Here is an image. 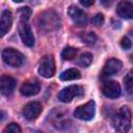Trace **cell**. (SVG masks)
<instances>
[{
  "label": "cell",
  "mask_w": 133,
  "mask_h": 133,
  "mask_svg": "<svg viewBox=\"0 0 133 133\" xmlns=\"http://www.w3.org/2000/svg\"><path fill=\"white\" fill-rule=\"evenodd\" d=\"M131 119H132V113L129 107L127 106L122 107L112 119V125L114 130L117 133H128V131L131 128Z\"/></svg>",
  "instance_id": "1"
},
{
  "label": "cell",
  "mask_w": 133,
  "mask_h": 133,
  "mask_svg": "<svg viewBox=\"0 0 133 133\" xmlns=\"http://www.w3.org/2000/svg\"><path fill=\"white\" fill-rule=\"evenodd\" d=\"M38 26L39 29L44 31H52L57 29L60 26V20L58 15L53 10L42 12L38 17Z\"/></svg>",
  "instance_id": "2"
},
{
  "label": "cell",
  "mask_w": 133,
  "mask_h": 133,
  "mask_svg": "<svg viewBox=\"0 0 133 133\" xmlns=\"http://www.w3.org/2000/svg\"><path fill=\"white\" fill-rule=\"evenodd\" d=\"M2 58H3V61L9 65V66H12V68H18V66H21L22 63L24 62V56L23 54L14 49V48H6L2 51Z\"/></svg>",
  "instance_id": "3"
},
{
  "label": "cell",
  "mask_w": 133,
  "mask_h": 133,
  "mask_svg": "<svg viewBox=\"0 0 133 133\" xmlns=\"http://www.w3.org/2000/svg\"><path fill=\"white\" fill-rule=\"evenodd\" d=\"M95 113H96V104L92 100L88 101L84 105L77 107L74 111L75 117H77L79 119H83V121L92 119L95 116Z\"/></svg>",
  "instance_id": "4"
},
{
  "label": "cell",
  "mask_w": 133,
  "mask_h": 133,
  "mask_svg": "<svg viewBox=\"0 0 133 133\" xmlns=\"http://www.w3.org/2000/svg\"><path fill=\"white\" fill-rule=\"evenodd\" d=\"M38 74L45 78H51L55 74V62L51 55H46L39 60Z\"/></svg>",
  "instance_id": "5"
},
{
  "label": "cell",
  "mask_w": 133,
  "mask_h": 133,
  "mask_svg": "<svg viewBox=\"0 0 133 133\" xmlns=\"http://www.w3.org/2000/svg\"><path fill=\"white\" fill-rule=\"evenodd\" d=\"M83 95V88L80 85H70L68 87H64L58 92V100L63 103H70L74 98L82 96Z\"/></svg>",
  "instance_id": "6"
},
{
  "label": "cell",
  "mask_w": 133,
  "mask_h": 133,
  "mask_svg": "<svg viewBox=\"0 0 133 133\" xmlns=\"http://www.w3.org/2000/svg\"><path fill=\"white\" fill-rule=\"evenodd\" d=\"M68 14L69 17L71 18V20L73 21V23L77 26H85L87 24V17L86 14L79 8L76 5H71L68 9Z\"/></svg>",
  "instance_id": "7"
},
{
  "label": "cell",
  "mask_w": 133,
  "mask_h": 133,
  "mask_svg": "<svg viewBox=\"0 0 133 133\" xmlns=\"http://www.w3.org/2000/svg\"><path fill=\"white\" fill-rule=\"evenodd\" d=\"M122 66H123L122 61L116 58H111V59L107 60L102 70V74H101L102 78H108L110 76L115 75L116 73H118L121 71Z\"/></svg>",
  "instance_id": "8"
},
{
  "label": "cell",
  "mask_w": 133,
  "mask_h": 133,
  "mask_svg": "<svg viewBox=\"0 0 133 133\" xmlns=\"http://www.w3.org/2000/svg\"><path fill=\"white\" fill-rule=\"evenodd\" d=\"M19 33H20V36H21L23 43L27 47H32L34 45V35L32 33L31 27L29 26V24L27 22H23V21L20 22Z\"/></svg>",
  "instance_id": "9"
},
{
  "label": "cell",
  "mask_w": 133,
  "mask_h": 133,
  "mask_svg": "<svg viewBox=\"0 0 133 133\" xmlns=\"http://www.w3.org/2000/svg\"><path fill=\"white\" fill-rule=\"evenodd\" d=\"M42 110H43V108H42L41 103L33 101V102H30L24 106L22 113L25 116V118H27L29 121H33L41 114Z\"/></svg>",
  "instance_id": "10"
},
{
  "label": "cell",
  "mask_w": 133,
  "mask_h": 133,
  "mask_svg": "<svg viewBox=\"0 0 133 133\" xmlns=\"http://www.w3.org/2000/svg\"><path fill=\"white\" fill-rule=\"evenodd\" d=\"M39 89H41L39 82L35 79H29V80L25 81L22 84V86L20 88V91L25 97H31V96L37 95Z\"/></svg>",
  "instance_id": "11"
},
{
  "label": "cell",
  "mask_w": 133,
  "mask_h": 133,
  "mask_svg": "<svg viewBox=\"0 0 133 133\" xmlns=\"http://www.w3.org/2000/svg\"><path fill=\"white\" fill-rule=\"evenodd\" d=\"M103 94L105 97L110 99L118 98L121 95V86L116 81H107L103 85Z\"/></svg>",
  "instance_id": "12"
},
{
  "label": "cell",
  "mask_w": 133,
  "mask_h": 133,
  "mask_svg": "<svg viewBox=\"0 0 133 133\" xmlns=\"http://www.w3.org/2000/svg\"><path fill=\"white\" fill-rule=\"evenodd\" d=\"M117 15L126 20L133 19V3L130 1H121L116 7Z\"/></svg>",
  "instance_id": "13"
},
{
  "label": "cell",
  "mask_w": 133,
  "mask_h": 133,
  "mask_svg": "<svg viewBox=\"0 0 133 133\" xmlns=\"http://www.w3.org/2000/svg\"><path fill=\"white\" fill-rule=\"evenodd\" d=\"M12 24V15L9 10L4 9L1 12V20H0V35L4 36L10 29Z\"/></svg>",
  "instance_id": "14"
},
{
  "label": "cell",
  "mask_w": 133,
  "mask_h": 133,
  "mask_svg": "<svg viewBox=\"0 0 133 133\" xmlns=\"http://www.w3.org/2000/svg\"><path fill=\"white\" fill-rule=\"evenodd\" d=\"M16 83L17 82H16L15 78H12L8 75L2 76L0 79V89H1L2 95H4V96L10 95L16 87Z\"/></svg>",
  "instance_id": "15"
},
{
  "label": "cell",
  "mask_w": 133,
  "mask_h": 133,
  "mask_svg": "<svg viewBox=\"0 0 133 133\" xmlns=\"http://www.w3.org/2000/svg\"><path fill=\"white\" fill-rule=\"evenodd\" d=\"M80 72L77 69H68L64 72H62L59 76V78L63 81H70V80H75L80 78Z\"/></svg>",
  "instance_id": "16"
},
{
  "label": "cell",
  "mask_w": 133,
  "mask_h": 133,
  "mask_svg": "<svg viewBox=\"0 0 133 133\" xmlns=\"http://www.w3.org/2000/svg\"><path fill=\"white\" fill-rule=\"evenodd\" d=\"M77 54V49L73 47H65L61 52V57L64 60H72Z\"/></svg>",
  "instance_id": "17"
},
{
  "label": "cell",
  "mask_w": 133,
  "mask_h": 133,
  "mask_svg": "<svg viewBox=\"0 0 133 133\" xmlns=\"http://www.w3.org/2000/svg\"><path fill=\"white\" fill-rule=\"evenodd\" d=\"M124 86L128 91H131L133 88V69L130 70L124 77Z\"/></svg>",
  "instance_id": "18"
},
{
  "label": "cell",
  "mask_w": 133,
  "mask_h": 133,
  "mask_svg": "<svg viewBox=\"0 0 133 133\" xmlns=\"http://www.w3.org/2000/svg\"><path fill=\"white\" fill-rule=\"evenodd\" d=\"M91 61H92V55L90 53H88V52L83 53L79 58V64L81 66H84V68L88 66L91 63Z\"/></svg>",
  "instance_id": "19"
},
{
  "label": "cell",
  "mask_w": 133,
  "mask_h": 133,
  "mask_svg": "<svg viewBox=\"0 0 133 133\" xmlns=\"http://www.w3.org/2000/svg\"><path fill=\"white\" fill-rule=\"evenodd\" d=\"M19 16H20V20L23 22H27L31 16V9L28 6L25 7H21L19 10Z\"/></svg>",
  "instance_id": "20"
},
{
  "label": "cell",
  "mask_w": 133,
  "mask_h": 133,
  "mask_svg": "<svg viewBox=\"0 0 133 133\" xmlns=\"http://www.w3.org/2000/svg\"><path fill=\"white\" fill-rule=\"evenodd\" d=\"M2 133H22V130H21V128L18 124L10 123L3 129Z\"/></svg>",
  "instance_id": "21"
},
{
  "label": "cell",
  "mask_w": 133,
  "mask_h": 133,
  "mask_svg": "<svg viewBox=\"0 0 133 133\" xmlns=\"http://www.w3.org/2000/svg\"><path fill=\"white\" fill-rule=\"evenodd\" d=\"M81 38L84 43L86 44H95V42L97 41V36L94 32H84L82 35H81Z\"/></svg>",
  "instance_id": "22"
},
{
  "label": "cell",
  "mask_w": 133,
  "mask_h": 133,
  "mask_svg": "<svg viewBox=\"0 0 133 133\" xmlns=\"http://www.w3.org/2000/svg\"><path fill=\"white\" fill-rule=\"evenodd\" d=\"M91 23L95 26H101L104 23V16L102 14H97L92 19H91Z\"/></svg>",
  "instance_id": "23"
},
{
  "label": "cell",
  "mask_w": 133,
  "mask_h": 133,
  "mask_svg": "<svg viewBox=\"0 0 133 133\" xmlns=\"http://www.w3.org/2000/svg\"><path fill=\"white\" fill-rule=\"evenodd\" d=\"M121 47L125 50H128V49H131L132 47V42L127 37V36H124L122 39H121Z\"/></svg>",
  "instance_id": "24"
},
{
  "label": "cell",
  "mask_w": 133,
  "mask_h": 133,
  "mask_svg": "<svg viewBox=\"0 0 133 133\" xmlns=\"http://www.w3.org/2000/svg\"><path fill=\"white\" fill-rule=\"evenodd\" d=\"M80 4H82L83 6H90V5L94 4V1L92 0H88V1H86V0H80Z\"/></svg>",
  "instance_id": "25"
},
{
  "label": "cell",
  "mask_w": 133,
  "mask_h": 133,
  "mask_svg": "<svg viewBox=\"0 0 133 133\" xmlns=\"http://www.w3.org/2000/svg\"><path fill=\"white\" fill-rule=\"evenodd\" d=\"M130 58H131V61H132V62H133V54H132V55H131V57H130Z\"/></svg>",
  "instance_id": "26"
}]
</instances>
